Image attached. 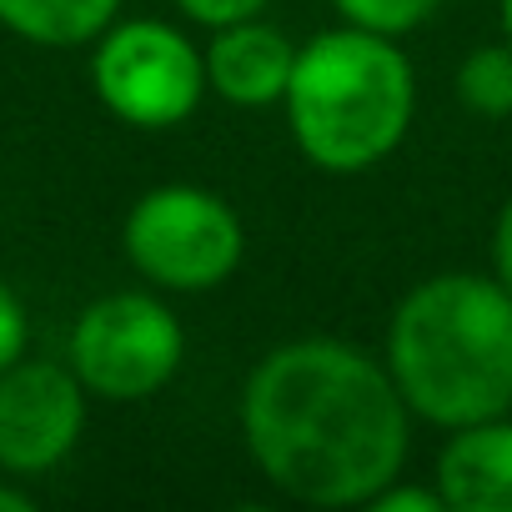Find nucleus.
Returning <instances> with one entry per match:
<instances>
[{"instance_id": "nucleus-1", "label": "nucleus", "mask_w": 512, "mask_h": 512, "mask_svg": "<svg viewBox=\"0 0 512 512\" xmlns=\"http://www.w3.org/2000/svg\"><path fill=\"white\" fill-rule=\"evenodd\" d=\"M241 437L256 472L292 502L367 507L407 467L412 407L372 352L297 337L251 367Z\"/></svg>"}, {"instance_id": "nucleus-2", "label": "nucleus", "mask_w": 512, "mask_h": 512, "mask_svg": "<svg viewBox=\"0 0 512 512\" xmlns=\"http://www.w3.org/2000/svg\"><path fill=\"white\" fill-rule=\"evenodd\" d=\"M387 372L412 417L447 432L512 412V292L472 272L417 282L392 312Z\"/></svg>"}, {"instance_id": "nucleus-3", "label": "nucleus", "mask_w": 512, "mask_h": 512, "mask_svg": "<svg viewBox=\"0 0 512 512\" xmlns=\"http://www.w3.org/2000/svg\"><path fill=\"white\" fill-rule=\"evenodd\" d=\"M282 106L297 151L317 171L357 176L402 146L417 111V76L392 36L342 26L297 46Z\"/></svg>"}, {"instance_id": "nucleus-4", "label": "nucleus", "mask_w": 512, "mask_h": 512, "mask_svg": "<svg viewBox=\"0 0 512 512\" xmlns=\"http://www.w3.org/2000/svg\"><path fill=\"white\" fill-rule=\"evenodd\" d=\"M121 246H126V262L151 287L211 292L236 277L246 231L226 196L191 181H166V186H151L126 211Z\"/></svg>"}, {"instance_id": "nucleus-5", "label": "nucleus", "mask_w": 512, "mask_h": 512, "mask_svg": "<svg viewBox=\"0 0 512 512\" xmlns=\"http://www.w3.org/2000/svg\"><path fill=\"white\" fill-rule=\"evenodd\" d=\"M91 86L96 101L136 131L191 121L211 91L201 46L166 21H111L91 51Z\"/></svg>"}, {"instance_id": "nucleus-6", "label": "nucleus", "mask_w": 512, "mask_h": 512, "mask_svg": "<svg viewBox=\"0 0 512 512\" xmlns=\"http://www.w3.org/2000/svg\"><path fill=\"white\" fill-rule=\"evenodd\" d=\"M186 357L181 317L151 292L96 297L71 327V372L101 402L156 397Z\"/></svg>"}, {"instance_id": "nucleus-7", "label": "nucleus", "mask_w": 512, "mask_h": 512, "mask_svg": "<svg viewBox=\"0 0 512 512\" xmlns=\"http://www.w3.org/2000/svg\"><path fill=\"white\" fill-rule=\"evenodd\" d=\"M86 387L71 362L21 357L0 372V467L16 477L51 472L71 457L86 427Z\"/></svg>"}, {"instance_id": "nucleus-8", "label": "nucleus", "mask_w": 512, "mask_h": 512, "mask_svg": "<svg viewBox=\"0 0 512 512\" xmlns=\"http://www.w3.org/2000/svg\"><path fill=\"white\" fill-rule=\"evenodd\" d=\"M201 56H206V86L221 101L246 106V111L277 106L287 96V81L297 66V46L277 26H267L262 16L216 26V36Z\"/></svg>"}, {"instance_id": "nucleus-9", "label": "nucleus", "mask_w": 512, "mask_h": 512, "mask_svg": "<svg viewBox=\"0 0 512 512\" xmlns=\"http://www.w3.org/2000/svg\"><path fill=\"white\" fill-rule=\"evenodd\" d=\"M437 492L452 512H512V417L452 427L437 452Z\"/></svg>"}, {"instance_id": "nucleus-10", "label": "nucleus", "mask_w": 512, "mask_h": 512, "mask_svg": "<svg viewBox=\"0 0 512 512\" xmlns=\"http://www.w3.org/2000/svg\"><path fill=\"white\" fill-rule=\"evenodd\" d=\"M116 16H121V0H0V26L51 51L96 46V36Z\"/></svg>"}, {"instance_id": "nucleus-11", "label": "nucleus", "mask_w": 512, "mask_h": 512, "mask_svg": "<svg viewBox=\"0 0 512 512\" xmlns=\"http://www.w3.org/2000/svg\"><path fill=\"white\" fill-rule=\"evenodd\" d=\"M457 101L462 111L482 121H507L512 116V46H477L457 66Z\"/></svg>"}, {"instance_id": "nucleus-12", "label": "nucleus", "mask_w": 512, "mask_h": 512, "mask_svg": "<svg viewBox=\"0 0 512 512\" xmlns=\"http://www.w3.org/2000/svg\"><path fill=\"white\" fill-rule=\"evenodd\" d=\"M332 6H337V16L347 26H362V31L402 41L407 31H417L442 6V0H332Z\"/></svg>"}, {"instance_id": "nucleus-13", "label": "nucleus", "mask_w": 512, "mask_h": 512, "mask_svg": "<svg viewBox=\"0 0 512 512\" xmlns=\"http://www.w3.org/2000/svg\"><path fill=\"white\" fill-rule=\"evenodd\" d=\"M26 342H31V317H26L21 297L0 282V372L26 357Z\"/></svg>"}, {"instance_id": "nucleus-14", "label": "nucleus", "mask_w": 512, "mask_h": 512, "mask_svg": "<svg viewBox=\"0 0 512 512\" xmlns=\"http://www.w3.org/2000/svg\"><path fill=\"white\" fill-rule=\"evenodd\" d=\"M267 0H176V11L206 31L216 26H231V21H246V16H262Z\"/></svg>"}, {"instance_id": "nucleus-15", "label": "nucleus", "mask_w": 512, "mask_h": 512, "mask_svg": "<svg viewBox=\"0 0 512 512\" xmlns=\"http://www.w3.org/2000/svg\"><path fill=\"white\" fill-rule=\"evenodd\" d=\"M367 512H442V492H437V487H407V482L397 477L392 487H382V492L367 502Z\"/></svg>"}, {"instance_id": "nucleus-16", "label": "nucleus", "mask_w": 512, "mask_h": 512, "mask_svg": "<svg viewBox=\"0 0 512 512\" xmlns=\"http://www.w3.org/2000/svg\"><path fill=\"white\" fill-rule=\"evenodd\" d=\"M492 277L512 292V196L502 201V211L492 221Z\"/></svg>"}, {"instance_id": "nucleus-17", "label": "nucleus", "mask_w": 512, "mask_h": 512, "mask_svg": "<svg viewBox=\"0 0 512 512\" xmlns=\"http://www.w3.org/2000/svg\"><path fill=\"white\" fill-rule=\"evenodd\" d=\"M0 512H31V497H26V492H16V487H6V482H0Z\"/></svg>"}, {"instance_id": "nucleus-18", "label": "nucleus", "mask_w": 512, "mask_h": 512, "mask_svg": "<svg viewBox=\"0 0 512 512\" xmlns=\"http://www.w3.org/2000/svg\"><path fill=\"white\" fill-rule=\"evenodd\" d=\"M497 21H502V41L512 46V0H497Z\"/></svg>"}]
</instances>
